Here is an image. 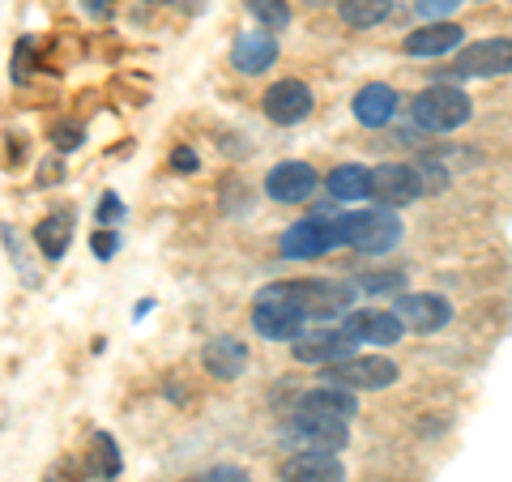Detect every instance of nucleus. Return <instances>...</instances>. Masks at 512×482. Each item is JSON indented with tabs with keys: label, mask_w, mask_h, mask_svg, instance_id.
<instances>
[{
	"label": "nucleus",
	"mask_w": 512,
	"mask_h": 482,
	"mask_svg": "<svg viewBox=\"0 0 512 482\" xmlns=\"http://www.w3.org/2000/svg\"><path fill=\"white\" fill-rule=\"evenodd\" d=\"M338 235L342 244L359 248L367 256H380V252H393L397 244H402V218H397V210H359V214H342L338 218Z\"/></svg>",
	"instance_id": "f257e3e1"
},
{
	"label": "nucleus",
	"mask_w": 512,
	"mask_h": 482,
	"mask_svg": "<svg viewBox=\"0 0 512 482\" xmlns=\"http://www.w3.org/2000/svg\"><path fill=\"white\" fill-rule=\"evenodd\" d=\"M410 111H414V124L427 128V133H453V128H461L474 116V103L461 86L440 82V86H427L419 99L410 103Z\"/></svg>",
	"instance_id": "f03ea898"
},
{
	"label": "nucleus",
	"mask_w": 512,
	"mask_h": 482,
	"mask_svg": "<svg viewBox=\"0 0 512 482\" xmlns=\"http://www.w3.org/2000/svg\"><path fill=\"white\" fill-rule=\"evenodd\" d=\"M274 291L282 299H291L303 316H342L350 303H355V286L346 282H274Z\"/></svg>",
	"instance_id": "7ed1b4c3"
},
{
	"label": "nucleus",
	"mask_w": 512,
	"mask_h": 482,
	"mask_svg": "<svg viewBox=\"0 0 512 482\" xmlns=\"http://www.w3.org/2000/svg\"><path fill=\"white\" fill-rule=\"evenodd\" d=\"M367 197H372L380 210H402V205L423 197V175L410 163H380L367 167Z\"/></svg>",
	"instance_id": "20e7f679"
},
{
	"label": "nucleus",
	"mask_w": 512,
	"mask_h": 482,
	"mask_svg": "<svg viewBox=\"0 0 512 482\" xmlns=\"http://www.w3.org/2000/svg\"><path fill=\"white\" fill-rule=\"evenodd\" d=\"M325 376L350 393H376V389H389L402 372H397V363L384 359V355H346L338 363H329Z\"/></svg>",
	"instance_id": "39448f33"
},
{
	"label": "nucleus",
	"mask_w": 512,
	"mask_h": 482,
	"mask_svg": "<svg viewBox=\"0 0 512 482\" xmlns=\"http://www.w3.org/2000/svg\"><path fill=\"white\" fill-rule=\"evenodd\" d=\"M308 325V316H303L291 299H282L274 286H265L261 295H256V308H252V329L265 337V342H295Z\"/></svg>",
	"instance_id": "423d86ee"
},
{
	"label": "nucleus",
	"mask_w": 512,
	"mask_h": 482,
	"mask_svg": "<svg viewBox=\"0 0 512 482\" xmlns=\"http://www.w3.org/2000/svg\"><path fill=\"white\" fill-rule=\"evenodd\" d=\"M342 244L338 235V218H303L295 222L291 231L282 235V256H291V261H316V256H325Z\"/></svg>",
	"instance_id": "0eeeda50"
},
{
	"label": "nucleus",
	"mask_w": 512,
	"mask_h": 482,
	"mask_svg": "<svg viewBox=\"0 0 512 482\" xmlns=\"http://www.w3.org/2000/svg\"><path fill=\"white\" fill-rule=\"evenodd\" d=\"M393 316L402 320V329L410 333H440L448 320H453V303H448L444 295H397L393 303Z\"/></svg>",
	"instance_id": "6e6552de"
},
{
	"label": "nucleus",
	"mask_w": 512,
	"mask_h": 482,
	"mask_svg": "<svg viewBox=\"0 0 512 482\" xmlns=\"http://www.w3.org/2000/svg\"><path fill=\"white\" fill-rule=\"evenodd\" d=\"M312 90L303 86V82H295V77H282V82H274L265 90V99H261V111L274 124H282V128H291V124H299V120H308L312 116Z\"/></svg>",
	"instance_id": "1a4fd4ad"
},
{
	"label": "nucleus",
	"mask_w": 512,
	"mask_h": 482,
	"mask_svg": "<svg viewBox=\"0 0 512 482\" xmlns=\"http://www.w3.org/2000/svg\"><path fill=\"white\" fill-rule=\"evenodd\" d=\"M291 436L303 448H316V453H338L350 440V423L346 419H325V414H308L295 410L291 414Z\"/></svg>",
	"instance_id": "9d476101"
},
{
	"label": "nucleus",
	"mask_w": 512,
	"mask_h": 482,
	"mask_svg": "<svg viewBox=\"0 0 512 482\" xmlns=\"http://www.w3.org/2000/svg\"><path fill=\"white\" fill-rule=\"evenodd\" d=\"M508 69H512V43L508 39H483V43L461 47V56L448 73L453 77H495V73H508Z\"/></svg>",
	"instance_id": "9b49d317"
},
{
	"label": "nucleus",
	"mask_w": 512,
	"mask_h": 482,
	"mask_svg": "<svg viewBox=\"0 0 512 482\" xmlns=\"http://www.w3.org/2000/svg\"><path fill=\"white\" fill-rule=\"evenodd\" d=\"M265 192L278 205H299V201H308L316 192V171L308 163H299V158H291V163H278L274 171L265 175Z\"/></svg>",
	"instance_id": "f8f14e48"
},
{
	"label": "nucleus",
	"mask_w": 512,
	"mask_h": 482,
	"mask_svg": "<svg viewBox=\"0 0 512 482\" xmlns=\"http://www.w3.org/2000/svg\"><path fill=\"white\" fill-rule=\"evenodd\" d=\"M342 333L350 337V342H372V346H393V342H402V320H397L393 312H380V308H372V312H350L346 320H342Z\"/></svg>",
	"instance_id": "ddd939ff"
},
{
	"label": "nucleus",
	"mask_w": 512,
	"mask_h": 482,
	"mask_svg": "<svg viewBox=\"0 0 512 482\" xmlns=\"http://www.w3.org/2000/svg\"><path fill=\"white\" fill-rule=\"evenodd\" d=\"M350 350H355V342L342 333V329H303L295 337V359L299 363H320V367H329V363H338L346 359Z\"/></svg>",
	"instance_id": "4468645a"
},
{
	"label": "nucleus",
	"mask_w": 512,
	"mask_h": 482,
	"mask_svg": "<svg viewBox=\"0 0 512 482\" xmlns=\"http://www.w3.org/2000/svg\"><path fill=\"white\" fill-rule=\"evenodd\" d=\"M274 60H278V39L269 35V30H244V35L235 39V47H231V64L244 77L274 69Z\"/></svg>",
	"instance_id": "2eb2a0df"
},
{
	"label": "nucleus",
	"mask_w": 512,
	"mask_h": 482,
	"mask_svg": "<svg viewBox=\"0 0 512 482\" xmlns=\"http://www.w3.org/2000/svg\"><path fill=\"white\" fill-rule=\"evenodd\" d=\"M286 482H346L342 461L333 453H316V448H299V453L282 465Z\"/></svg>",
	"instance_id": "dca6fc26"
},
{
	"label": "nucleus",
	"mask_w": 512,
	"mask_h": 482,
	"mask_svg": "<svg viewBox=\"0 0 512 482\" xmlns=\"http://www.w3.org/2000/svg\"><path fill=\"white\" fill-rule=\"evenodd\" d=\"M201 363H205V372L218 380H239L248 372V346L235 342V337H214V342H205Z\"/></svg>",
	"instance_id": "f3484780"
},
{
	"label": "nucleus",
	"mask_w": 512,
	"mask_h": 482,
	"mask_svg": "<svg viewBox=\"0 0 512 482\" xmlns=\"http://www.w3.org/2000/svg\"><path fill=\"white\" fill-rule=\"evenodd\" d=\"M461 30L457 22H427L419 30H410L406 35V56H444V52H453V47H461Z\"/></svg>",
	"instance_id": "a211bd4d"
},
{
	"label": "nucleus",
	"mask_w": 512,
	"mask_h": 482,
	"mask_svg": "<svg viewBox=\"0 0 512 482\" xmlns=\"http://www.w3.org/2000/svg\"><path fill=\"white\" fill-rule=\"evenodd\" d=\"M295 410H308V414H325V419H355V410H359V401L350 389H342V384H320V389H308L299 397V406Z\"/></svg>",
	"instance_id": "6ab92c4d"
},
{
	"label": "nucleus",
	"mask_w": 512,
	"mask_h": 482,
	"mask_svg": "<svg viewBox=\"0 0 512 482\" xmlns=\"http://www.w3.org/2000/svg\"><path fill=\"white\" fill-rule=\"evenodd\" d=\"M397 90L393 86H384V82H372V86H363L355 94V120L367 124V128H384L393 116H397Z\"/></svg>",
	"instance_id": "aec40b11"
},
{
	"label": "nucleus",
	"mask_w": 512,
	"mask_h": 482,
	"mask_svg": "<svg viewBox=\"0 0 512 482\" xmlns=\"http://www.w3.org/2000/svg\"><path fill=\"white\" fill-rule=\"evenodd\" d=\"M35 239H39V252L47 261H60L69 252V239H73V214L69 210H56L52 218H43L35 227Z\"/></svg>",
	"instance_id": "412c9836"
},
{
	"label": "nucleus",
	"mask_w": 512,
	"mask_h": 482,
	"mask_svg": "<svg viewBox=\"0 0 512 482\" xmlns=\"http://www.w3.org/2000/svg\"><path fill=\"white\" fill-rule=\"evenodd\" d=\"M338 13L350 30H372L393 13V0H338Z\"/></svg>",
	"instance_id": "4be33fe9"
},
{
	"label": "nucleus",
	"mask_w": 512,
	"mask_h": 482,
	"mask_svg": "<svg viewBox=\"0 0 512 482\" xmlns=\"http://www.w3.org/2000/svg\"><path fill=\"white\" fill-rule=\"evenodd\" d=\"M329 192L338 201H363L367 197V167L359 163H342L329 171Z\"/></svg>",
	"instance_id": "5701e85b"
},
{
	"label": "nucleus",
	"mask_w": 512,
	"mask_h": 482,
	"mask_svg": "<svg viewBox=\"0 0 512 482\" xmlns=\"http://www.w3.org/2000/svg\"><path fill=\"white\" fill-rule=\"evenodd\" d=\"M248 13L261 30H286L291 26V5L286 0H248Z\"/></svg>",
	"instance_id": "b1692460"
},
{
	"label": "nucleus",
	"mask_w": 512,
	"mask_h": 482,
	"mask_svg": "<svg viewBox=\"0 0 512 482\" xmlns=\"http://www.w3.org/2000/svg\"><path fill=\"white\" fill-rule=\"evenodd\" d=\"M94 453H99V474L103 478H116L120 474V453H116V440H111L107 431L94 436Z\"/></svg>",
	"instance_id": "393cba45"
},
{
	"label": "nucleus",
	"mask_w": 512,
	"mask_h": 482,
	"mask_svg": "<svg viewBox=\"0 0 512 482\" xmlns=\"http://www.w3.org/2000/svg\"><path fill=\"white\" fill-rule=\"evenodd\" d=\"M184 482H248V470H239V465H214V470H201Z\"/></svg>",
	"instance_id": "a878e982"
},
{
	"label": "nucleus",
	"mask_w": 512,
	"mask_h": 482,
	"mask_svg": "<svg viewBox=\"0 0 512 482\" xmlns=\"http://www.w3.org/2000/svg\"><path fill=\"white\" fill-rule=\"evenodd\" d=\"M461 0H414V9H419L423 22H448V13H453Z\"/></svg>",
	"instance_id": "bb28decb"
},
{
	"label": "nucleus",
	"mask_w": 512,
	"mask_h": 482,
	"mask_svg": "<svg viewBox=\"0 0 512 482\" xmlns=\"http://www.w3.org/2000/svg\"><path fill=\"white\" fill-rule=\"evenodd\" d=\"M402 278H406V273H380V278H363L359 291H367V295H389V291L402 286Z\"/></svg>",
	"instance_id": "cd10ccee"
},
{
	"label": "nucleus",
	"mask_w": 512,
	"mask_h": 482,
	"mask_svg": "<svg viewBox=\"0 0 512 482\" xmlns=\"http://www.w3.org/2000/svg\"><path fill=\"white\" fill-rule=\"evenodd\" d=\"M201 167V158H197V150H188V146H180V150H171V171L175 175H192Z\"/></svg>",
	"instance_id": "c85d7f7f"
},
{
	"label": "nucleus",
	"mask_w": 512,
	"mask_h": 482,
	"mask_svg": "<svg viewBox=\"0 0 512 482\" xmlns=\"http://www.w3.org/2000/svg\"><path fill=\"white\" fill-rule=\"evenodd\" d=\"M56 150H77L82 146V124H56Z\"/></svg>",
	"instance_id": "c756f323"
},
{
	"label": "nucleus",
	"mask_w": 512,
	"mask_h": 482,
	"mask_svg": "<svg viewBox=\"0 0 512 482\" xmlns=\"http://www.w3.org/2000/svg\"><path fill=\"white\" fill-rule=\"evenodd\" d=\"M124 218V201L116 197V192H103L99 201V222H120Z\"/></svg>",
	"instance_id": "7c9ffc66"
},
{
	"label": "nucleus",
	"mask_w": 512,
	"mask_h": 482,
	"mask_svg": "<svg viewBox=\"0 0 512 482\" xmlns=\"http://www.w3.org/2000/svg\"><path fill=\"white\" fill-rule=\"evenodd\" d=\"M90 248H94V256H116V248H120V239L111 235V231H99V235H90Z\"/></svg>",
	"instance_id": "2f4dec72"
},
{
	"label": "nucleus",
	"mask_w": 512,
	"mask_h": 482,
	"mask_svg": "<svg viewBox=\"0 0 512 482\" xmlns=\"http://www.w3.org/2000/svg\"><path fill=\"white\" fill-rule=\"evenodd\" d=\"M82 9L90 13V18H107V13L116 9V0H82Z\"/></svg>",
	"instance_id": "473e14b6"
},
{
	"label": "nucleus",
	"mask_w": 512,
	"mask_h": 482,
	"mask_svg": "<svg viewBox=\"0 0 512 482\" xmlns=\"http://www.w3.org/2000/svg\"><path fill=\"white\" fill-rule=\"evenodd\" d=\"M303 5H312V9H316V5H329V0H303Z\"/></svg>",
	"instance_id": "72a5a7b5"
},
{
	"label": "nucleus",
	"mask_w": 512,
	"mask_h": 482,
	"mask_svg": "<svg viewBox=\"0 0 512 482\" xmlns=\"http://www.w3.org/2000/svg\"><path fill=\"white\" fill-rule=\"evenodd\" d=\"M146 5H167V0H146Z\"/></svg>",
	"instance_id": "f704fd0d"
}]
</instances>
